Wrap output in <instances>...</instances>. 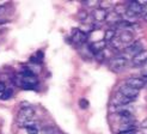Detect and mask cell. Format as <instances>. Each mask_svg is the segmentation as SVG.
Segmentation results:
<instances>
[{
	"label": "cell",
	"mask_w": 147,
	"mask_h": 134,
	"mask_svg": "<svg viewBox=\"0 0 147 134\" xmlns=\"http://www.w3.org/2000/svg\"><path fill=\"white\" fill-rule=\"evenodd\" d=\"M35 110L32 107H24L22 108L17 114V123L20 127H24L26 123H30L34 120Z\"/></svg>",
	"instance_id": "obj_1"
},
{
	"label": "cell",
	"mask_w": 147,
	"mask_h": 134,
	"mask_svg": "<svg viewBox=\"0 0 147 134\" xmlns=\"http://www.w3.org/2000/svg\"><path fill=\"white\" fill-rule=\"evenodd\" d=\"M127 58L124 55H119V56H114L111 58V60L109 61V67L111 68L113 71H122L124 67L127 66Z\"/></svg>",
	"instance_id": "obj_2"
},
{
	"label": "cell",
	"mask_w": 147,
	"mask_h": 134,
	"mask_svg": "<svg viewBox=\"0 0 147 134\" xmlns=\"http://www.w3.org/2000/svg\"><path fill=\"white\" fill-rule=\"evenodd\" d=\"M87 34L83 30H80V29H74L72 32V41L77 43V44H84L86 41H87Z\"/></svg>",
	"instance_id": "obj_3"
},
{
	"label": "cell",
	"mask_w": 147,
	"mask_h": 134,
	"mask_svg": "<svg viewBox=\"0 0 147 134\" xmlns=\"http://www.w3.org/2000/svg\"><path fill=\"white\" fill-rule=\"evenodd\" d=\"M119 92H121L123 96H126V97L133 99V101L138 97V95H139V90H136V89L131 87V86H129V85H127V84L122 85V86L120 87Z\"/></svg>",
	"instance_id": "obj_4"
},
{
	"label": "cell",
	"mask_w": 147,
	"mask_h": 134,
	"mask_svg": "<svg viewBox=\"0 0 147 134\" xmlns=\"http://www.w3.org/2000/svg\"><path fill=\"white\" fill-rule=\"evenodd\" d=\"M146 62H147V49L141 50L140 53H138L136 55H134L131 58V65L135 66V67H139Z\"/></svg>",
	"instance_id": "obj_5"
},
{
	"label": "cell",
	"mask_w": 147,
	"mask_h": 134,
	"mask_svg": "<svg viewBox=\"0 0 147 134\" xmlns=\"http://www.w3.org/2000/svg\"><path fill=\"white\" fill-rule=\"evenodd\" d=\"M126 84L140 91L142 87H145L146 80L142 79V78H138V77H130V78H128V79L126 80Z\"/></svg>",
	"instance_id": "obj_6"
},
{
	"label": "cell",
	"mask_w": 147,
	"mask_h": 134,
	"mask_svg": "<svg viewBox=\"0 0 147 134\" xmlns=\"http://www.w3.org/2000/svg\"><path fill=\"white\" fill-rule=\"evenodd\" d=\"M141 50H144L141 42H139V41H134L133 43L129 44V46H128L126 49H124V53L128 54V55H130L131 58H133V56H134V55H136L138 53H140Z\"/></svg>",
	"instance_id": "obj_7"
},
{
	"label": "cell",
	"mask_w": 147,
	"mask_h": 134,
	"mask_svg": "<svg viewBox=\"0 0 147 134\" xmlns=\"http://www.w3.org/2000/svg\"><path fill=\"white\" fill-rule=\"evenodd\" d=\"M113 102L116 107H121V106H126V104H129L130 102H133V99H130L128 97H126V96H123L121 92H117L114 98H113Z\"/></svg>",
	"instance_id": "obj_8"
},
{
	"label": "cell",
	"mask_w": 147,
	"mask_h": 134,
	"mask_svg": "<svg viewBox=\"0 0 147 134\" xmlns=\"http://www.w3.org/2000/svg\"><path fill=\"white\" fill-rule=\"evenodd\" d=\"M105 22H108L110 25H117L119 23L122 22V17L120 16V14H117L115 11H108Z\"/></svg>",
	"instance_id": "obj_9"
},
{
	"label": "cell",
	"mask_w": 147,
	"mask_h": 134,
	"mask_svg": "<svg viewBox=\"0 0 147 134\" xmlns=\"http://www.w3.org/2000/svg\"><path fill=\"white\" fill-rule=\"evenodd\" d=\"M122 44H131L134 42V36L130 31H127V30H122L120 32V36L117 37Z\"/></svg>",
	"instance_id": "obj_10"
},
{
	"label": "cell",
	"mask_w": 147,
	"mask_h": 134,
	"mask_svg": "<svg viewBox=\"0 0 147 134\" xmlns=\"http://www.w3.org/2000/svg\"><path fill=\"white\" fill-rule=\"evenodd\" d=\"M107 14H108V11L107 10H103L100 7L98 9H93L92 11V18L96 20V22H105V18H107Z\"/></svg>",
	"instance_id": "obj_11"
},
{
	"label": "cell",
	"mask_w": 147,
	"mask_h": 134,
	"mask_svg": "<svg viewBox=\"0 0 147 134\" xmlns=\"http://www.w3.org/2000/svg\"><path fill=\"white\" fill-rule=\"evenodd\" d=\"M127 10L139 16V14L142 13V6L139 5L138 1H129V3L127 4Z\"/></svg>",
	"instance_id": "obj_12"
},
{
	"label": "cell",
	"mask_w": 147,
	"mask_h": 134,
	"mask_svg": "<svg viewBox=\"0 0 147 134\" xmlns=\"http://www.w3.org/2000/svg\"><path fill=\"white\" fill-rule=\"evenodd\" d=\"M116 37V29L115 28H109L104 31V36H103V41H105L107 43L108 42H111Z\"/></svg>",
	"instance_id": "obj_13"
},
{
	"label": "cell",
	"mask_w": 147,
	"mask_h": 134,
	"mask_svg": "<svg viewBox=\"0 0 147 134\" xmlns=\"http://www.w3.org/2000/svg\"><path fill=\"white\" fill-rule=\"evenodd\" d=\"M37 78L35 76H31V77H23L22 78V84H28V85H32V86H36L37 84Z\"/></svg>",
	"instance_id": "obj_14"
},
{
	"label": "cell",
	"mask_w": 147,
	"mask_h": 134,
	"mask_svg": "<svg viewBox=\"0 0 147 134\" xmlns=\"http://www.w3.org/2000/svg\"><path fill=\"white\" fill-rule=\"evenodd\" d=\"M130 131H135V123H122L119 129V132H130Z\"/></svg>",
	"instance_id": "obj_15"
},
{
	"label": "cell",
	"mask_w": 147,
	"mask_h": 134,
	"mask_svg": "<svg viewBox=\"0 0 147 134\" xmlns=\"http://www.w3.org/2000/svg\"><path fill=\"white\" fill-rule=\"evenodd\" d=\"M41 133L42 134H57V129L55 127H50V126H49V127L43 128Z\"/></svg>",
	"instance_id": "obj_16"
},
{
	"label": "cell",
	"mask_w": 147,
	"mask_h": 134,
	"mask_svg": "<svg viewBox=\"0 0 147 134\" xmlns=\"http://www.w3.org/2000/svg\"><path fill=\"white\" fill-rule=\"evenodd\" d=\"M28 134H38V128L36 127L35 125H31V126H28V127L25 128Z\"/></svg>",
	"instance_id": "obj_17"
},
{
	"label": "cell",
	"mask_w": 147,
	"mask_h": 134,
	"mask_svg": "<svg viewBox=\"0 0 147 134\" xmlns=\"http://www.w3.org/2000/svg\"><path fill=\"white\" fill-rule=\"evenodd\" d=\"M12 93H13L12 90H5L3 92V95H1V99H9V98H11Z\"/></svg>",
	"instance_id": "obj_18"
},
{
	"label": "cell",
	"mask_w": 147,
	"mask_h": 134,
	"mask_svg": "<svg viewBox=\"0 0 147 134\" xmlns=\"http://www.w3.org/2000/svg\"><path fill=\"white\" fill-rule=\"evenodd\" d=\"M79 107L82 109H87L89 108V101H86L85 98H82L79 101Z\"/></svg>",
	"instance_id": "obj_19"
},
{
	"label": "cell",
	"mask_w": 147,
	"mask_h": 134,
	"mask_svg": "<svg viewBox=\"0 0 147 134\" xmlns=\"http://www.w3.org/2000/svg\"><path fill=\"white\" fill-rule=\"evenodd\" d=\"M86 6H90V7H93V6H97L99 5V1H85L84 3Z\"/></svg>",
	"instance_id": "obj_20"
},
{
	"label": "cell",
	"mask_w": 147,
	"mask_h": 134,
	"mask_svg": "<svg viewBox=\"0 0 147 134\" xmlns=\"http://www.w3.org/2000/svg\"><path fill=\"white\" fill-rule=\"evenodd\" d=\"M140 127H141L142 129H147V117L145 118V120H142V121H141Z\"/></svg>",
	"instance_id": "obj_21"
},
{
	"label": "cell",
	"mask_w": 147,
	"mask_h": 134,
	"mask_svg": "<svg viewBox=\"0 0 147 134\" xmlns=\"http://www.w3.org/2000/svg\"><path fill=\"white\" fill-rule=\"evenodd\" d=\"M22 86H23V89H25V90H34V87L32 85H28V84H22Z\"/></svg>",
	"instance_id": "obj_22"
},
{
	"label": "cell",
	"mask_w": 147,
	"mask_h": 134,
	"mask_svg": "<svg viewBox=\"0 0 147 134\" xmlns=\"http://www.w3.org/2000/svg\"><path fill=\"white\" fill-rule=\"evenodd\" d=\"M5 90H6V87H5V84L3 83V81H0V92L3 93V92H4Z\"/></svg>",
	"instance_id": "obj_23"
},
{
	"label": "cell",
	"mask_w": 147,
	"mask_h": 134,
	"mask_svg": "<svg viewBox=\"0 0 147 134\" xmlns=\"http://www.w3.org/2000/svg\"><path fill=\"white\" fill-rule=\"evenodd\" d=\"M117 134H135V131H130V132H119Z\"/></svg>",
	"instance_id": "obj_24"
},
{
	"label": "cell",
	"mask_w": 147,
	"mask_h": 134,
	"mask_svg": "<svg viewBox=\"0 0 147 134\" xmlns=\"http://www.w3.org/2000/svg\"><path fill=\"white\" fill-rule=\"evenodd\" d=\"M142 76H144L145 78H147V67H145V70L142 71Z\"/></svg>",
	"instance_id": "obj_25"
},
{
	"label": "cell",
	"mask_w": 147,
	"mask_h": 134,
	"mask_svg": "<svg viewBox=\"0 0 147 134\" xmlns=\"http://www.w3.org/2000/svg\"><path fill=\"white\" fill-rule=\"evenodd\" d=\"M144 12H145V14L147 13V5H145V6L142 7V13H144Z\"/></svg>",
	"instance_id": "obj_26"
},
{
	"label": "cell",
	"mask_w": 147,
	"mask_h": 134,
	"mask_svg": "<svg viewBox=\"0 0 147 134\" xmlns=\"http://www.w3.org/2000/svg\"><path fill=\"white\" fill-rule=\"evenodd\" d=\"M144 19H145V22H147V13L144 14Z\"/></svg>",
	"instance_id": "obj_27"
},
{
	"label": "cell",
	"mask_w": 147,
	"mask_h": 134,
	"mask_svg": "<svg viewBox=\"0 0 147 134\" xmlns=\"http://www.w3.org/2000/svg\"><path fill=\"white\" fill-rule=\"evenodd\" d=\"M0 9H1V7H0Z\"/></svg>",
	"instance_id": "obj_28"
}]
</instances>
